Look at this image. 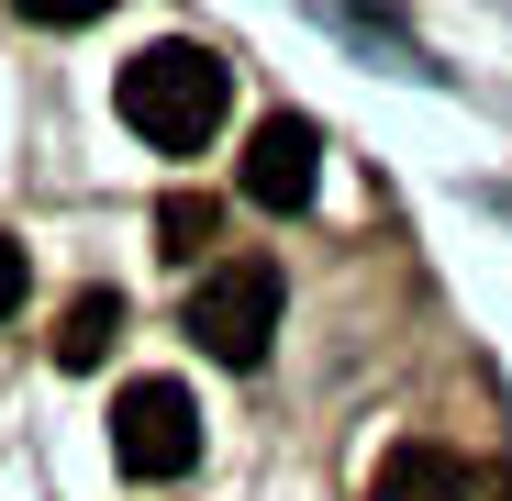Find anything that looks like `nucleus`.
Wrapping results in <instances>:
<instances>
[{
  "mask_svg": "<svg viewBox=\"0 0 512 501\" xmlns=\"http://www.w3.org/2000/svg\"><path fill=\"white\" fill-rule=\"evenodd\" d=\"M123 123L156 145V156H201L212 134H223V112H234V67L212 56V45H145L134 67H123Z\"/></svg>",
  "mask_w": 512,
  "mask_h": 501,
  "instance_id": "1",
  "label": "nucleus"
},
{
  "mask_svg": "<svg viewBox=\"0 0 512 501\" xmlns=\"http://www.w3.org/2000/svg\"><path fill=\"white\" fill-rule=\"evenodd\" d=\"M312 179H323V134H312L301 112H268V123L245 134V201H256V212H301Z\"/></svg>",
  "mask_w": 512,
  "mask_h": 501,
  "instance_id": "4",
  "label": "nucleus"
},
{
  "mask_svg": "<svg viewBox=\"0 0 512 501\" xmlns=\"http://www.w3.org/2000/svg\"><path fill=\"white\" fill-rule=\"evenodd\" d=\"M212 223H223V212H212L201 190H167V201H156V257H179V268H201V245H212Z\"/></svg>",
  "mask_w": 512,
  "mask_h": 501,
  "instance_id": "7",
  "label": "nucleus"
},
{
  "mask_svg": "<svg viewBox=\"0 0 512 501\" xmlns=\"http://www.w3.org/2000/svg\"><path fill=\"white\" fill-rule=\"evenodd\" d=\"M112 334H123V290H78L67 323H56V368H101Z\"/></svg>",
  "mask_w": 512,
  "mask_h": 501,
  "instance_id": "6",
  "label": "nucleus"
},
{
  "mask_svg": "<svg viewBox=\"0 0 512 501\" xmlns=\"http://www.w3.org/2000/svg\"><path fill=\"white\" fill-rule=\"evenodd\" d=\"M268 334H279V268H268V257L201 268V290H190V346H201V357L256 368V357H268Z\"/></svg>",
  "mask_w": 512,
  "mask_h": 501,
  "instance_id": "2",
  "label": "nucleus"
},
{
  "mask_svg": "<svg viewBox=\"0 0 512 501\" xmlns=\"http://www.w3.org/2000/svg\"><path fill=\"white\" fill-rule=\"evenodd\" d=\"M368 501H468V457H457V446H435V435H412V446H390V457H379Z\"/></svg>",
  "mask_w": 512,
  "mask_h": 501,
  "instance_id": "5",
  "label": "nucleus"
},
{
  "mask_svg": "<svg viewBox=\"0 0 512 501\" xmlns=\"http://www.w3.org/2000/svg\"><path fill=\"white\" fill-rule=\"evenodd\" d=\"M23 279H34V257H23L12 234H0V312H23Z\"/></svg>",
  "mask_w": 512,
  "mask_h": 501,
  "instance_id": "8",
  "label": "nucleus"
},
{
  "mask_svg": "<svg viewBox=\"0 0 512 501\" xmlns=\"http://www.w3.org/2000/svg\"><path fill=\"white\" fill-rule=\"evenodd\" d=\"M112 457H123V479H190L201 468V401L179 379H123L112 390Z\"/></svg>",
  "mask_w": 512,
  "mask_h": 501,
  "instance_id": "3",
  "label": "nucleus"
}]
</instances>
